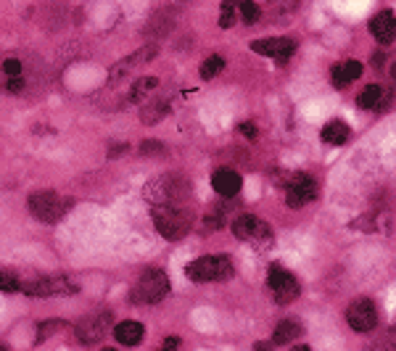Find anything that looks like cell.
<instances>
[{
	"mask_svg": "<svg viewBox=\"0 0 396 351\" xmlns=\"http://www.w3.org/2000/svg\"><path fill=\"white\" fill-rule=\"evenodd\" d=\"M267 283H270L272 296H275L278 304H291V301H296L299 294H301L299 280H296L285 267H280V264H272L270 267V272H267Z\"/></svg>",
	"mask_w": 396,
	"mask_h": 351,
	"instance_id": "cell-6",
	"label": "cell"
},
{
	"mask_svg": "<svg viewBox=\"0 0 396 351\" xmlns=\"http://www.w3.org/2000/svg\"><path fill=\"white\" fill-rule=\"evenodd\" d=\"M212 185H214V191L219 193V195L230 198V195H238L243 180H240V174L233 170H217L214 174H212Z\"/></svg>",
	"mask_w": 396,
	"mask_h": 351,
	"instance_id": "cell-16",
	"label": "cell"
},
{
	"mask_svg": "<svg viewBox=\"0 0 396 351\" xmlns=\"http://www.w3.org/2000/svg\"><path fill=\"white\" fill-rule=\"evenodd\" d=\"M22 291L34 298H50V296H71L77 294V283H71L69 277L58 275V277H40V280H29L22 285Z\"/></svg>",
	"mask_w": 396,
	"mask_h": 351,
	"instance_id": "cell-7",
	"label": "cell"
},
{
	"mask_svg": "<svg viewBox=\"0 0 396 351\" xmlns=\"http://www.w3.org/2000/svg\"><path fill=\"white\" fill-rule=\"evenodd\" d=\"M240 16H243V22L246 24H257L259 22V16H261V8L254 3V0H240Z\"/></svg>",
	"mask_w": 396,
	"mask_h": 351,
	"instance_id": "cell-26",
	"label": "cell"
},
{
	"mask_svg": "<svg viewBox=\"0 0 396 351\" xmlns=\"http://www.w3.org/2000/svg\"><path fill=\"white\" fill-rule=\"evenodd\" d=\"M360 74H362V64H360V61H343V64H336L333 71H330L333 85H336L339 90L349 88L354 80H360Z\"/></svg>",
	"mask_w": 396,
	"mask_h": 351,
	"instance_id": "cell-17",
	"label": "cell"
},
{
	"mask_svg": "<svg viewBox=\"0 0 396 351\" xmlns=\"http://www.w3.org/2000/svg\"><path fill=\"white\" fill-rule=\"evenodd\" d=\"M346 319H349V325L357 330V333H367V330H373L375 322H378L375 304L370 301V298H357V301L349 306Z\"/></svg>",
	"mask_w": 396,
	"mask_h": 351,
	"instance_id": "cell-11",
	"label": "cell"
},
{
	"mask_svg": "<svg viewBox=\"0 0 396 351\" xmlns=\"http://www.w3.org/2000/svg\"><path fill=\"white\" fill-rule=\"evenodd\" d=\"M167 113H170V101L167 98H158V101L148 103L146 109L140 111V119H143V125H156Z\"/></svg>",
	"mask_w": 396,
	"mask_h": 351,
	"instance_id": "cell-19",
	"label": "cell"
},
{
	"mask_svg": "<svg viewBox=\"0 0 396 351\" xmlns=\"http://www.w3.org/2000/svg\"><path fill=\"white\" fill-rule=\"evenodd\" d=\"M301 333H304L301 322H296V319H283V322L275 328V343H291V340H296Z\"/></svg>",
	"mask_w": 396,
	"mask_h": 351,
	"instance_id": "cell-22",
	"label": "cell"
},
{
	"mask_svg": "<svg viewBox=\"0 0 396 351\" xmlns=\"http://www.w3.org/2000/svg\"><path fill=\"white\" fill-rule=\"evenodd\" d=\"M381 98H383V90H381L378 85H367V88L360 92L357 103H360V109H375V106L381 103Z\"/></svg>",
	"mask_w": 396,
	"mask_h": 351,
	"instance_id": "cell-23",
	"label": "cell"
},
{
	"mask_svg": "<svg viewBox=\"0 0 396 351\" xmlns=\"http://www.w3.org/2000/svg\"><path fill=\"white\" fill-rule=\"evenodd\" d=\"M346 137H349V127L343 125V122H339V119L328 122L325 130H322V140L330 143V146H343V143H346Z\"/></svg>",
	"mask_w": 396,
	"mask_h": 351,
	"instance_id": "cell-21",
	"label": "cell"
},
{
	"mask_svg": "<svg viewBox=\"0 0 396 351\" xmlns=\"http://www.w3.org/2000/svg\"><path fill=\"white\" fill-rule=\"evenodd\" d=\"M151 216L156 222V230L167 240H180L191 233L193 216L180 204H153L151 206Z\"/></svg>",
	"mask_w": 396,
	"mask_h": 351,
	"instance_id": "cell-1",
	"label": "cell"
},
{
	"mask_svg": "<svg viewBox=\"0 0 396 351\" xmlns=\"http://www.w3.org/2000/svg\"><path fill=\"white\" fill-rule=\"evenodd\" d=\"M177 346H180V340H177V338H167V340H164V349H177Z\"/></svg>",
	"mask_w": 396,
	"mask_h": 351,
	"instance_id": "cell-32",
	"label": "cell"
},
{
	"mask_svg": "<svg viewBox=\"0 0 396 351\" xmlns=\"http://www.w3.org/2000/svg\"><path fill=\"white\" fill-rule=\"evenodd\" d=\"M383 53H375V56H373V67L375 69H383Z\"/></svg>",
	"mask_w": 396,
	"mask_h": 351,
	"instance_id": "cell-31",
	"label": "cell"
},
{
	"mask_svg": "<svg viewBox=\"0 0 396 351\" xmlns=\"http://www.w3.org/2000/svg\"><path fill=\"white\" fill-rule=\"evenodd\" d=\"M29 212H32L40 222H56L69 212V201L50 191H40L29 195Z\"/></svg>",
	"mask_w": 396,
	"mask_h": 351,
	"instance_id": "cell-5",
	"label": "cell"
},
{
	"mask_svg": "<svg viewBox=\"0 0 396 351\" xmlns=\"http://www.w3.org/2000/svg\"><path fill=\"white\" fill-rule=\"evenodd\" d=\"M0 90H8V92L24 90L22 64L16 58H3L0 61Z\"/></svg>",
	"mask_w": 396,
	"mask_h": 351,
	"instance_id": "cell-14",
	"label": "cell"
},
{
	"mask_svg": "<svg viewBox=\"0 0 396 351\" xmlns=\"http://www.w3.org/2000/svg\"><path fill=\"white\" fill-rule=\"evenodd\" d=\"M251 50L254 53H261V56L275 58L278 64H285L288 58L294 56L296 43L291 37H270V40H259V43H251Z\"/></svg>",
	"mask_w": 396,
	"mask_h": 351,
	"instance_id": "cell-12",
	"label": "cell"
},
{
	"mask_svg": "<svg viewBox=\"0 0 396 351\" xmlns=\"http://www.w3.org/2000/svg\"><path fill=\"white\" fill-rule=\"evenodd\" d=\"M158 88V80L156 77H140V80L130 88V101L132 103H143L148 101L151 95H153V90Z\"/></svg>",
	"mask_w": 396,
	"mask_h": 351,
	"instance_id": "cell-20",
	"label": "cell"
},
{
	"mask_svg": "<svg viewBox=\"0 0 396 351\" xmlns=\"http://www.w3.org/2000/svg\"><path fill=\"white\" fill-rule=\"evenodd\" d=\"M185 275L193 283H214L233 277V261L227 256H201L185 267Z\"/></svg>",
	"mask_w": 396,
	"mask_h": 351,
	"instance_id": "cell-4",
	"label": "cell"
},
{
	"mask_svg": "<svg viewBox=\"0 0 396 351\" xmlns=\"http://www.w3.org/2000/svg\"><path fill=\"white\" fill-rule=\"evenodd\" d=\"M111 330V315L101 312V315H93V317L82 319L77 325V338L82 343H98V340Z\"/></svg>",
	"mask_w": 396,
	"mask_h": 351,
	"instance_id": "cell-13",
	"label": "cell"
},
{
	"mask_svg": "<svg viewBox=\"0 0 396 351\" xmlns=\"http://www.w3.org/2000/svg\"><path fill=\"white\" fill-rule=\"evenodd\" d=\"M233 235L240 240H249L254 246H270L272 243V230L267 222H261L259 216H238L233 222Z\"/></svg>",
	"mask_w": 396,
	"mask_h": 351,
	"instance_id": "cell-8",
	"label": "cell"
},
{
	"mask_svg": "<svg viewBox=\"0 0 396 351\" xmlns=\"http://www.w3.org/2000/svg\"><path fill=\"white\" fill-rule=\"evenodd\" d=\"M296 3L299 0H270V8H275V11H291V8H296Z\"/></svg>",
	"mask_w": 396,
	"mask_h": 351,
	"instance_id": "cell-29",
	"label": "cell"
},
{
	"mask_svg": "<svg viewBox=\"0 0 396 351\" xmlns=\"http://www.w3.org/2000/svg\"><path fill=\"white\" fill-rule=\"evenodd\" d=\"M238 130H240V132H243L246 137H257V135H259V132H257V127L249 125V122H243V125L238 127Z\"/></svg>",
	"mask_w": 396,
	"mask_h": 351,
	"instance_id": "cell-30",
	"label": "cell"
},
{
	"mask_svg": "<svg viewBox=\"0 0 396 351\" xmlns=\"http://www.w3.org/2000/svg\"><path fill=\"white\" fill-rule=\"evenodd\" d=\"M158 56V46L153 43V46H146V48H140L137 53H132V56H127L122 58L119 64H114L111 71H109V82H122L127 80L130 74H135L137 69H143L146 64H151L153 58Z\"/></svg>",
	"mask_w": 396,
	"mask_h": 351,
	"instance_id": "cell-9",
	"label": "cell"
},
{
	"mask_svg": "<svg viewBox=\"0 0 396 351\" xmlns=\"http://www.w3.org/2000/svg\"><path fill=\"white\" fill-rule=\"evenodd\" d=\"M317 198V182L312 174H296L291 185H288V193H285V201L291 209H301L309 201Z\"/></svg>",
	"mask_w": 396,
	"mask_h": 351,
	"instance_id": "cell-10",
	"label": "cell"
},
{
	"mask_svg": "<svg viewBox=\"0 0 396 351\" xmlns=\"http://www.w3.org/2000/svg\"><path fill=\"white\" fill-rule=\"evenodd\" d=\"M238 22V3L235 0H225L222 3V16H219V27L230 29L233 24Z\"/></svg>",
	"mask_w": 396,
	"mask_h": 351,
	"instance_id": "cell-25",
	"label": "cell"
},
{
	"mask_svg": "<svg viewBox=\"0 0 396 351\" xmlns=\"http://www.w3.org/2000/svg\"><path fill=\"white\" fill-rule=\"evenodd\" d=\"M188 193H191L188 180L182 174L170 172V174H158L153 180H148L143 195H146L148 204L153 206V204H182L188 198Z\"/></svg>",
	"mask_w": 396,
	"mask_h": 351,
	"instance_id": "cell-2",
	"label": "cell"
},
{
	"mask_svg": "<svg viewBox=\"0 0 396 351\" xmlns=\"http://www.w3.org/2000/svg\"><path fill=\"white\" fill-rule=\"evenodd\" d=\"M164 151V146L158 143V140H143V146H140V153H146V156H151V153H161Z\"/></svg>",
	"mask_w": 396,
	"mask_h": 351,
	"instance_id": "cell-28",
	"label": "cell"
},
{
	"mask_svg": "<svg viewBox=\"0 0 396 351\" xmlns=\"http://www.w3.org/2000/svg\"><path fill=\"white\" fill-rule=\"evenodd\" d=\"M0 291H6V294L22 291V283H19V277L11 270H0Z\"/></svg>",
	"mask_w": 396,
	"mask_h": 351,
	"instance_id": "cell-27",
	"label": "cell"
},
{
	"mask_svg": "<svg viewBox=\"0 0 396 351\" xmlns=\"http://www.w3.org/2000/svg\"><path fill=\"white\" fill-rule=\"evenodd\" d=\"M167 294H170V280H167V275L161 270H146L137 277V283L132 285L130 298H132V304L151 306V304H158Z\"/></svg>",
	"mask_w": 396,
	"mask_h": 351,
	"instance_id": "cell-3",
	"label": "cell"
},
{
	"mask_svg": "<svg viewBox=\"0 0 396 351\" xmlns=\"http://www.w3.org/2000/svg\"><path fill=\"white\" fill-rule=\"evenodd\" d=\"M222 69H225V58H222V56H209L204 64H201V80H214Z\"/></svg>",
	"mask_w": 396,
	"mask_h": 351,
	"instance_id": "cell-24",
	"label": "cell"
},
{
	"mask_svg": "<svg viewBox=\"0 0 396 351\" xmlns=\"http://www.w3.org/2000/svg\"><path fill=\"white\" fill-rule=\"evenodd\" d=\"M370 32L375 34V40L378 43H394V34H396V19H394V11H381L373 16V22H370Z\"/></svg>",
	"mask_w": 396,
	"mask_h": 351,
	"instance_id": "cell-15",
	"label": "cell"
},
{
	"mask_svg": "<svg viewBox=\"0 0 396 351\" xmlns=\"http://www.w3.org/2000/svg\"><path fill=\"white\" fill-rule=\"evenodd\" d=\"M114 338L119 340L122 346H137V343L143 340V325H140V322H132V319L119 322V325L114 328Z\"/></svg>",
	"mask_w": 396,
	"mask_h": 351,
	"instance_id": "cell-18",
	"label": "cell"
}]
</instances>
